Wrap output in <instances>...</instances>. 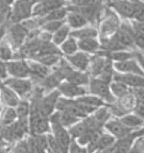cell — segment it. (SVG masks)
I'll return each mask as SVG.
<instances>
[{
  "mask_svg": "<svg viewBox=\"0 0 144 153\" xmlns=\"http://www.w3.org/2000/svg\"><path fill=\"white\" fill-rule=\"evenodd\" d=\"M101 0H70V5L74 7H88V5H93L95 3L99 2Z\"/></svg>",
  "mask_w": 144,
  "mask_h": 153,
  "instance_id": "49",
  "label": "cell"
},
{
  "mask_svg": "<svg viewBox=\"0 0 144 153\" xmlns=\"http://www.w3.org/2000/svg\"><path fill=\"white\" fill-rule=\"evenodd\" d=\"M114 141L115 138L111 134H106L103 132L95 140H93L86 146V149H88L89 153H94L96 151H105L106 149L112 146Z\"/></svg>",
  "mask_w": 144,
  "mask_h": 153,
  "instance_id": "15",
  "label": "cell"
},
{
  "mask_svg": "<svg viewBox=\"0 0 144 153\" xmlns=\"http://www.w3.org/2000/svg\"><path fill=\"white\" fill-rule=\"evenodd\" d=\"M113 81L122 82L130 87H141L144 88V76L132 74H118L114 72Z\"/></svg>",
  "mask_w": 144,
  "mask_h": 153,
  "instance_id": "19",
  "label": "cell"
},
{
  "mask_svg": "<svg viewBox=\"0 0 144 153\" xmlns=\"http://www.w3.org/2000/svg\"><path fill=\"white\" fill-rule=\"evenodd\" d=\"M73 70H74V68H73V66L70 63L67 62V60L61 57L60 62L53 67L52 74L62 82L63 80H66V78L70 76Z\"/></svg>",
  "mask_w": 144,
  "mask_h": 153,
  "instance_id": "23",
  "label": "cell"
},
{
  "mask_svg": "<svg viewBox=\"0 0 144 153\" xmlns=\"http://www.w3.org/2000/svg\"><path fill=\"white\" fill-rule=\"evenodd\" d=\"M0 120H1V122L3 123L4 127L14 123L17 120V114H16L15 108H8V106H4L2 113H1V116H0Z\"/></svg>",
  "mask_w": 144,
  "mask_h": 153,
  "instance_id": "37",
  "label": "cell"
},
{
  "mask_svg": "<svg viewBox=\"0 0 144 153\" xmlns=\"http://www.w3.org/2000/svg\"><path fill=\"white\" fill-rule=\"evenodd\" d=\"M1 145H8V143H4V141H3L2 139H1V137H0V146H1Z\"/></svg>",
  "mask_w": 144,
  "mask_h": 153,
  "instance_id": "59",
  "label": "cell"
},
{
  "mask_svg": "<svg viewBox=\"0 0 144 153\" xmlns=\"http://www.w3.org/2000/svg\"><path fill=\"white\" fill-rule=\"evenodd\" d=\"M26 139L30 153H47V134H44V135H30Z\"/></svg>",
  "mask_w": 144,
  "mask_h": 153,
  "instance_id": "13",
  "label": "cell"
},
{
  "mask_svg": "<svg viewBox=\"0 0 144 153\" xmlns=\"http://www.w3.org/2000/svg\"><path fill=\"white\" fill-rule=\"evenodd\" d=\"M107 131L112 135L114 138H122V137L127 136L128 134L131 133L132 130L130 128L126 127L124 123L121 122V120H111L109 119L104 126Z\"/></svg>",
  "mask_w": 144,
  "mask_h": 153,
  "instance_id": "18",
  "label": "cell"
},
{
  "mask_svg": "<svg viewBox=\"0 0 144 153\" xmlns=\"http://www.w3.org/2000/svg\"><path fill=\"white\" fill-rule=\"evenodd\" d=\"M0 153H10L7 149V145H1L0 146Z\"/></svg>",
  "mask_w": 144,
  "mask_h": 153,
  "instance_id": "54",
  "label": "cell"
},
{
  "mask_svg": "<svg viewBox=\"0 0 144 153\" xmlns=\"http://www.w3.org/2000/svg\"><path fill=\"white\" fill-rule=\"evenodd\" d=\"M28 66H29V78L33 82L34 85L38 83L40 81L47 76L48 74H50V68L45 65H43L42 63L38 62V61H33V60H28Z\"/></svg>",
  "mask_w": 144,
  "mask_h": 153,
  "instance_id": "12",
  "label": "cell"
},
{
  "mask_svg": "<svg viewBox=\"0 0 144 153\" xmlns=\"http://www.w3.org/2000/svg\"><path fill=\"white\" fill-rule=\"evenodd\" d=\"M51 132L58 143V146L60 149L61 153H70V147L72 143V136H70L68 130L58 124H51Z\"/></svg>",
  "mask_w": 144,
  "mask_h": 153,
  "instance_id": "8",
  "label": "cell"
},
{
  "mask_svg": "<svg viewBox=\"0 0 144 153\" xmlns=\"http://www.w3.org/2000/svg\"><path fill=\"white\" fill-rule=\"evenodd\" d=\"M113 67L122 74H132L144 76V70L139 66L137 61H134V59L124 61V62H115L113 64Z\"/></svg>",
  "mask_w": 144,
  "mask_h": 153,
  "instance_id": "20",
  "label": "cell"
},
{
  "mask_svg": "<svg viewBox=\"0 0 144 153\" xmlns=\"http://www.w3.org/2000/svg\"><path fill=\"white\" fill-rule=\"evenodd\" d=\"M70 34V28L68 27V25L65 24L56 33L52 34V43L57 46L61 45V44L64 43L67 38H68Z\"/></svg>",
  "mask_w": 144,
  "mask_h": 153,
  "instance_id": "39",
  "label": "cell"
},
{
  "mask_svg": "<svg viewBox=\"0 0 144 153\" xmlns=\"http://www.w3.org/2000/svg\"><path fill=\"white\" fill-rule=\"evenodd\" d=\"M77 50H78V42L76 38L72 37V36H68L66 41L61 44V51L64 54H66V56L76 53Z\"/></svg>",
  "mask_w": 144,
  "mask_h": 153,
  "instance_id": "41",
  "label": "cell"
},
{
  "mask_svg": "<svg viewBox=\"0 0 144 153\" xmlns=\"http://www.w3.org/2000/svg\"><path fill=\"white\" fill-rule=\"evenodd\" d=\"M65 22H66V19H65V20H52V22H46L41 26V29H42V31H45V32H48V33H50V34H53V33H56V32H57L61 27L64 26Z\"/></svg>",
  "mask_w": 144,
  "mask_h": 153,
  "instance_id": "42",
  "label": "cell"
},
{
  "mask_svg": "<svg viewBox=\"0 0 144 153\" xmlns=\"http://www.w3.org/2000/svg\"><path fill=\"white\" fill-rule=\"evenodd\" d=\"M103 17L104 19L100 24V32L103 35L101 37H110L120 28V22L116 15L113 14L110 10H107Z\"/></svg>",
  "mask_w": 144,
  "mask_h": 153,
  "instance_id": "9",
  "label": "cell"
},
{
  "mask_svg": "<svg viewBox=\"0 0 144 153\" xmlns=\"http://www.w3.org/2000/svg\"><path fill=\"white\" fill-rule=\"evenodd\" d=\"M1 1L4 2V3H7L8 5H11V7H12V4L16 1V0H1Z\"/></svg>",
  "mask_w": 144,
  "mask_h": 153,
  "instance_id": "55",
  "label": "cell"
},
{
  "mask_svg": "<svg viewBox=\"0 0 144 153\" xmlns=\"http://www.w3.org/2000/svg\"><path fill=\"white\" fill-rule=\"evenodd\" d=\"M79 120V118L72 116L65 112H62V111H57L49 116V121L51 124H58V126L65 128V129H70Z\"/></svg>",
  "mask_w": 144,
  "mask_h": 153,
  "instance_id": "14",
  "label": "cell"
},
{
  "mask_svg": "<svg viewBox=\"0 0 144 153\" xmlns=\"http://www.w3.org/2000/svg\"><path fill=\"white\" fill-rule=\"evenodd\" d=\"M134 57L138 60V62H139L140 65H141L142 69L144 70V56L141 54H139V53H134Z\"/></svg>",
  "mask_w": 144,
  "mask_h": 153,
  "instance_id": "53",
  "label": "cell"
},
{
  "mask_svg": "<svg viewBox=\"0 0 144 153\" xmlns=\"http://www.w3.org/2000/svg\"><path fill=\"white\" fill-rule=\"evenodd\" d=\"M8 78H9V74H8L7 62L0 60V83L4 82Z\"/></svg>",
  "mask_w": 144,
  "mask_h": 153,
  "instance_id": "50",
  "label": "cell"
},
{
  "mask_svg": "<svg viewBox=\"0 0 144 153\" xmlns=\"http://www.w3.org/2000/svg\"><path fill=\"white\" fill-rule=\"evenodd\" d=\"M92 115H93L94 118H95L97 121L100 122L104 126H105V123L108 121L111 117V113H110L109 108H105V106H101V108H97Z\"/></svg>",
  "mask_w": 144,
  "mask_h": 153,
  "instance_id": "43",
  "label": "cell"
},
{
  "mask_svg": "<svg viewBox=\"0 0 144 153\" xmlns=\"http://www.w3.org/2000/svg\"><path fill=\"white\" fill-rule=\"evenodd\" d=\"M29 133V122H22L16 120L14 123L7 126L0 133V137L8 145H14L17 141L22 140Z\"/></svg>",
  "mask_w": 144,
  "mask_h": 153,
  "instance_id": "1",
  "label": "cell"
},
{
  "mask_svg": "<svg viewBox=\"0 0 144 153\" xmlns=\"http://www.w3.org/2000/svg\"><path fill=\"white\" fill-rule=\"evenodd\" d=\"M110 89L115 98H122V97H124L125 95H127L129 93V87L126 84L118 81L111 82Z\"/></svg>",
  "mask_w": 144,
  "mask_h": 153,
  "instance_id": "40",
  "label": "cell"
},
{
  "mask_svg": "<svg viewBox=\"0 0 144 153\" xmlns=\"http://www.w3.org/2000/svg\"><path fill=\"white\" fill-rule=\"evenodd\" d=\"M94 153H103V151H96V152H94Z\"/></svg>",
  "mask_w": 144,
  "mask_h": 153,
  "instance_id": "61",
  "label": "cell"
},
{
  "mask_svg": "<svg viewBox=\"0 0 144 153\" xmlns=\"http://www.w3.org/2000/svg\"><path fill=\"white\" fill-rule=\"evenodd\" d=\"M11 153H30L29 152L28 143H27V139L24 138L22 140H19L16 143H14Z\"/></svg>",
  "mask_w": 144,
  "mask_h": 153,
  "instance_id": "46",
  "label": "cell"
},
{
  "mask_svg": "<svg viewBox=\"0 0 144 153\" xmlns=\"http://www.w3.org/2000/svg\"><path fill=\"white\" fill-rule=\"evenodd\" d=\"M58 91H60L61 95H63L65 98H78L81 96L86 95V89L83 86L76 85V84L70 83V82H61L60 85L58 86Z\"/></svg>",
  "mask_w": 144,
  "mask_h": 153,
  "instance_id": "16",
  "label": "cell"
},
{
  "mask_svg": "<svg viewBox=\"0 0 144 153\" xmlns=\"http://www.w3.org/2000/svg\"><path fill=\"white\" fill-rule=\"evenodd\" d=\"M104 1H99V2L95 3L93 5H88V7H74V5H68L67 10L68 11H76V12L80 13L82 16L86 17L88 22H97L99 19L103 17L104 14Z\"/></svg>",
  "mask_w": 144,
  "mask_h": 153,
  "instance_id": "7",
  "label": "cell"
},
{
  "mask_svg": "<svg viewBox=\"0 0 144 153\" xmlns=\"http://www.w3.org/2000/svg\"><path fill=\"white\" fill-rule=\"evenodd\" d=\"M2 83H4L10 88L13 89L20 97V99H28L34 88L33 82L28 78H12V76H10Z\"/></svg>",
  "mask_w": 144,
  "mask_h": 153,
  "instance_id": "6",
  "label": "cell"
},
{
  "mask_svg": "<svg viewBox=\"0 0 144 153\" xmlns=\"http://www.w3.org/2000/svg\"><path fill=\"white\" fill-rule=\"evenodd\" d=\"M120 28L123 29V30H125L128 34H130L134 45L138 46L139 48H141V49L144 50V34L143 33H140V32L134 30L132 26H129V25H127V24L120 25Z\"/></svg>",
  "mask_w": 144,
  "mask_h": 153,
  "instance_id": "31",
  "label": "cell"
},
{
  "mask_svg": "<svg viewBox=\"0 0 144 153\" xmlns=\"http://www.w3.org/2000/svg\"><path fill=\"white\" fill-rule=\"evenodd\" d=\"M142 1H144V0H142Z\"/></svg>",
  "mask_w": 144,
  "mask_h": 153,
  "instance_id": "63",
  "label": "cell"
},
{
  "mask_svg": "<svg viewBox=\"0 0 144 153\" xmlns=\"http://www.w3.org/2000/svg\"><path fill=\"white\" fill-rule=\"evenodd\" d=\"M134 30L140 32V33L144 34V22H134V26H132Z\"/></svg>",
  "mask_w": 144,
  "mask_h": 153,
  "instance_id": "52",
  "label": "cell"
},
{
  "mask_svg": "<svg viewBox=\"0 0 144 153\" xmlns=\"http://www.w3.org/2000/svg\"><path fill=\"white\" fill-rule=\"evenodd\" d=\"M110 5L124 18H132V14H134V3H132V1L111 0Z\"/></svg>",
  "mask_w": 144,
  "mask_h": 153,
  "instance_id": "22",
  "label": "cell"
},
{
  "mask_svg": "<svg viewBox=\"0 0 144 153\" xmlns=\"http://www.w3.org/2000/svg\"><path fill=\"white\" fill-rule=\"evenodd\" d=\"M29 30L22 22L19 24H11L8 29L4 38L10 44L13 50H18L27 41Z\"/></svg>",
  "mask_w": 144,
  "mask_h": 153,
  "instance_id": "4",
  "label": "cell"
},
{
  "mask_svg": "<svg viewBox=\"0 0 144 153\" xmlns=\"http://www.w3.org/2000/svg\"><path fill=\"white\" fill-rule=\"evenodd\" d=\"M70 153H89V152H88L86 147L81 146L80 143H77V140L72 139V143H70Z\"/></svg>",
  "mask_w": 144,
  "mask_h": 153,
  "instance_id": "47",
  "label": "cell"
},
{
  "mask_svg": "<svg viewBox=\"0 0 144 153\" xmlns=\"http://www.w3.org/2000/svg\"><path fill=\"white\" fill-rule=\"evenodd\" d=\"M76 100L83 103V104L88 105V106H91V108H95V110L101 108V106H105V104H106L103 99L98 98V97H96V96H94V95H84V96H81V97L76 98Z\"/></svg>",
  "mask_w": 144,
  "mask_h": 153,
  "instance_id": "34",
  "label": "cell"
},
{
  "mask_svg": "<svg viewBox=\"0 0 144 153\" xmlns=\"http://www.w3.org/2000/svg\"><path fill=\"white\" fill-rule=\"evenodd\" d=\"M66 81L70 83L76 84L79 86L89 85L90 83V78L89 74L86 72L80 71V70H73L70 74L66 78Z\"/></svg>",
  "mask_w": 144,
  "mask_h": 153,
  "instance_id": "28",
  "label": "cell"
},
{
  "mask_svg": "<svg viewBox=\"0 0 144 153\" xmlns=\"http://www.w3.org/2000/svg\"><path fill=\"white\" fill-rule=\"evenodd\" d=\"M47 153H55V152H52V151H50V150H48Z\"/></svg>",
  "mask_w": 144,
  "mask_h": 153,
  "instance_id": "62",
  "label": "cell"
},
{
  "mask_svg": "<svg viewBox=\"0 0 144 153\" xmlns=\"http://www.w3.org/2000/svg\"><path fill=\"white\" fill-rule=\"evenodd\" d=\"M134 3V14L132 18L137 22H144V3L139 0H132Z\"/></svg>",
  "mask_w": 144,
  "mask_h": 153,
  "instance_id": "45",
  "label": "cell"
},
{
  "mask_svg": "<svg viewBox=\"0 0 144 153\" xmlns=\"http://www.w3.org/2000/svg\"><path fill=\"white\" fill-rule=\"evenodd\" d=\"M66 60L72 66L79 69L80 71H86L90 66L91 57L86 52H76L72 55H67Z\"/></svg>",
  "mask_w": 144,
  "mask_h": 153,
  "instance_id": "21",
  "label": "cell"
},
{
  "mask_svg": "<svg viewBox=\"0 0 144 153\" xmlns=\"http://www.w3.org/2000/svg\"><path fill=\"white\" fill-rule=\"evenodd\" d=\"M60 83H61L60 80L58 79L52 72H50V74H48L47 76H45L42 81L38 82V83L36 84V86H40L41 88H43V91H45V93H49V91H55L56 88H58V86L60 85Z\"/></svg>",
  "mask_w": 144,
  "mask_h": 153,
  "instance_id": "26",
  "label": "cell"
},
{
  "mask_svg": "<svg viewBox=\"0 0 144 153\" xmlns=\"http://www.w3.org/2000/svg\"><path fill=\"white\" fill-rule=\"evenodd\" d=\"M3 128H4V126H3V123L1 122V120H0V133H1V131L3 130Z\"/></svg>",
  "mask_w": 144,
  "mask_h": 153,
  "instance_id": "57",
  "label": "cell"
},
{
  "mask_svg": "<svg viewBox=\"0 0 144 153\" xmlns=\"http://www.w3.org/2000/svg\"><path fill=\"white\" fill-rule=\"evenodd\" d=\"M60 97L61 93L58 89H55L47 93V95H44L43 97H31L28 100H36L38 112L41 113L42 116L49 118V116L55 113V111H57L58 100Z\"/></svg>",
  "mask_w": 144,
  "mask_h": 153,
  "instance_id": "2",
  "label": "cell"
},
{
  "mask_svg": "<svg viewBox=\"0 0 144 153\" xmlns=\"http://www.w3.org/2000/svg\"><path fill=\"white\" fill-rule=\"evenodd\" d=\"M66 22L68 27L70 28H74L75 30L83 28L88 24V20L86 19V17L82 16L80 13L76 12V11H68V14L66 16Z\"/></svg>",
  "mask_w": 144,
  "mask_h": 153,
  "instance_id": "25",
  "label": "cell"
},
{
  "mask_svg": "<svg viewBox=\"0 0 144 153\" xmlns=\"http://www.w3.org/2000/svg\"><path fill=\"white\" fill-rule=\"evenodd\" d=\"M34 3L32 0H16L11 7L10 24H19L32 17Z\"/></svg>",
  "mask_w": 144,
  "mask_h": 153,
  "instance_id": "3",
  "label": "cell"
},
{
  "mask_svg": "<svg viewBox=\"0 0 144 153\" xmlns=\"http://www.w3.org/2000/svg\"><path fill=\"white\" fill-rule=\"evenodd\" d=\"M107 63V57L104 55L96 53V55L94 57H91V62H90V74L96 78L99 76L103 72L104 68L106 66Z\"/></svg>",
  "mask_w": 144,
  "mask_h": 153,
  "instance_id": "24",
  "label": "cell"
},
{
  "mask_svg": "<svg viewBox=\"0 0 144 153\" xmlns=\"http://www.w3.org/2000/svg\"><path fill=\"white\" fill-rule=\"evenodd\" d=\"M14 50L10 46V44L5 41V38L0 41V60L4 61V62L12 61L14 60Z\"/></svg>",
  "mask_w": 144,
  "mask_h": 153,
  "instance_id": "38",
  "label": "cell"
},
{
  "mask_svg": "<svg viewBox=\"0 0 144 153\" xmlns=\"http://www.w3.org/2000/svg\"><path fill=\"white\" fill-rule=\"evenodd\" d=\"M134 114L144 120V100H137L134 106Z\"/></svg>",
  "mask_w": 144,
  "mask_h": 153,
  "instance_id": "48",
  "label": "cell"
},
{
  "mask_svg": "<svg viewBox=\"0 0 144 153\" xmlns=\"http://www.w3.org/2000/svg\"><path fill=\"white\" fill-rule=\"evenodd\" d=\"M129 91L134 97L136 101L144 100V88H141V87H132V88H129Z\"/></svg>",
  "mask_w": 144,
  "mask_h": 153,
  "instance_id": "51",
  "label": "cell"
},
{
  "mask_svg": "<svg viewBox=\"0 0 144 153\" xmlns=\"http://www.w3.org/2000/svg\"><path fill=\"white\" fill-rule=\"evenodd\" d=\"M65 0H45L40 3H36L33 7V12L32 16L33 17H44L48 13L52 12L55 10L63 7L65 5Z\"/></svg>",
  "mask_w": 144,
  "mask_h": 153,
  "instance_id": "10",
  "label": "cell"
},
{
  "mask_svg": "<svg viewBox=\"0 0 144 153\" xmlns=\"http://www.w3.org/2000/svg\"><path fill=\"white\" fill-rule=\"evenodd\" d=\"M17 114V120L22 122H29L30 114V101L28 99H22L15 108Z\"/></svg>",
  "mask_w": 144,
  "mask_h": 153,
  "instance_id": "29",
  "label": "cell"
},
{
  "mask_svg": "<svg viewBox=\"0 0 144 153\" xmlns=\"http://www.w3.org/2000/svg\"><path fill=\"white\" fill-rule=\"evenodd\" d=\"M20 97L4 83H0V102L8 108H16Z\"/></svg>",
  "mask_w": 144,
  "mask_h": 153,
  "instance_id": "17",
  "label": "cell"
},
{
  "mask_svg": "<svg viewBox=\"0 0 144 153\" xmlns=\"http://www.w3.org/2000/svg\"><path fill=\"white\" fill-rule=\"evenodd\" d=\"M89 91L92 95L103 99L105 101V103L107 102L109 104H111V103L116 101L113 94L111 93L110 84L105 82L104 80L99 79V78H93L92 80H90Z\"/></svg>",
  "mask_w": 144,
  "mask_h": 153,
  "instance_id": "5",
  "label": "cell"
},
{
  "mask_svg": "<svg viewBox=\"0 0 144 153\" xmlns=\"http://www.w3.org/2000/svg\"><path fill=\"white\" fill-rule=\"evenodd\" d=\"M78 48L86 53H97L100 49V44L96 38H86L78 41Z\"/></svg>",
  "mask_w": 144,
  "mask_h": 153,
  "instance_id": "27",
  "label": "cell"
},
{
  "mask_svg": "<svg viewBox=\"0 0 144 153\" xmlns=\"http://www.w3.org/2000/svg\"><path fill=\"white\" fill-rule=\"evenodd\" d=\"M61 60V54H50V55H44V56L38 57L33 61H38V62L42 63L43 65L47 67H55L58 63Z\"/></svg>",
  "mask_w": 144,
  "mask_h": 153,
  "instance_id": "44",
  "label": "cell"
},
{
  "mask_svg": "<svg viewBox=\"0 0 144 153\" xmlns=\"http://www.w3.org/2000/svg\"><path fill=\"white\" fill-rule=\"evenodd\" d=\"M50 54H61L60 49L58 48L57 45L52 43V42H43L42 41L41 47L38 49V53H36L35 57L33 60L38 59V57L44 56V55H50Z\"/></svg>",
  "mask_w": 144,
  "mask_h": 153,
  "instance_id": "30",
  "label": "cell"
},
{
  "mask_svg": "<svg viewBox=\"0 0 144 153\" xmlns=\"http://www.w3.org/2000/svg\"><path fill=\"white\" fill-rule=\"evenodd\" d=\"M68 14V11H67V7H60V9H57L52 12L48 13L47 15H45L44 17H41L40 20H41L42 25L46 22H52V20H65L66 16Z\"/></svg>",
  "mask_w": 144,
  "mask_h": 153,
  "instance_id": "33",
  "label": "cell"
},
{
  "mask_svg": "<svg viewBox=\"0 0 144 153\" xmlns=\"http://www.w3.org/2000/svg\"><path fill=\"white\" fill-rule=\"evenodd\" d=\"M112 37L115 38V39H116L122 46H124L126 49L131 48L134 46V41H132L130 34H128L125 30H123V29H121V28L118 29V31L113 34Z\"/></svg>",
  "mask_w": 144,
  "mask_h": 153,
  "instance_id": "36",
  "label": "cell"
},
{
  "mask_svg": "<svg viewBox=\"0 0 144 153\" xmlns=\"http://www.w3.org/2000/svg\"><path fill=\"white\" fill-rule=\"evenodd\" d=\"M98 35V32L97 30L94 28H81L78 29V30H75L72 31L70 34V36L76 38L78 41L80 39H86V38H96Z\"/></svg>",
  "mask_w": 144,
  "mask_h": 153,
  "instance_id": "32",
  "label": "cell"
},
{
  "mask_svg": "<svg viewBox=\"0 0 144 153\" xmlns=\"http://www.w3.org/2000/svg\"><path fill=\"white\" fill-rule=\"evenodd\" d=\"M3 111V106H2V103L0 102V116H1V113H2Z\"/></svg>",
  "mask_w": 144,
  "mask_h": 153,
  "instance_id": "58",
  "label": "cell"
},
{
  "mask_svg": "<svg viewBox=\"0 0 144 153\" xmlns=\"http://www.w3.org/2000/svg\"><path fill=\"white\" fill-rule=\"evenodd\" d=\"M8 74L12 78H29L28 62L24 59H17L7 62Z\"/></svg>",
  "mask_w": 144,
  "mask_h": 153,
  "instance_id": "11",
  "label": "cell"
},
{
  "mask_svg": "<svg viewBox=\"0 0 144 153\" xmlns=\"http://www.w3.org/2000/svg\"><path fill=\"white\" fill-rule=\"evenodd\" d=\"M121 122L124 123L126 127L130 128V129H137V128L143 127L144 126V120L141 119L139 116L136 114H126L125 116L121 117Z\"/></svg>",
  "mask_w": 144,
  "mask_h": 153,
  "instance_id": "35",
  "label": "cell"
},
{
  "mask_svg": "<svg viewBox=\"0 0 144 153\" xmlns=\"http://www.w3.org/2000/svg\"><path fill=\"white\" fill-rule=\"evenodd\" d=\"M42 1H45V0H32V2H33L34 4H36V3L42 2ZM65 1H66V0H65Z\"/></svg>",
  "mask_w": 144,
  "mask_h": 153,
  "instance_id": "56",
  "label": "cell"
},
{
  "mask_svg": "<svg viewBox=\"0 0 144 153\" xmlns=\"http://www.w3.org/2000/svg\"><path fill=\"white\" fill-rule=\"evenodd\" d=\"M142 145H143V148H144V136H142Z\"/></svg>",
  "mask_w": 144,
  "mask_h": 153,
  "instance_id": "60",
  "label": "cell"
}]
</instances>
